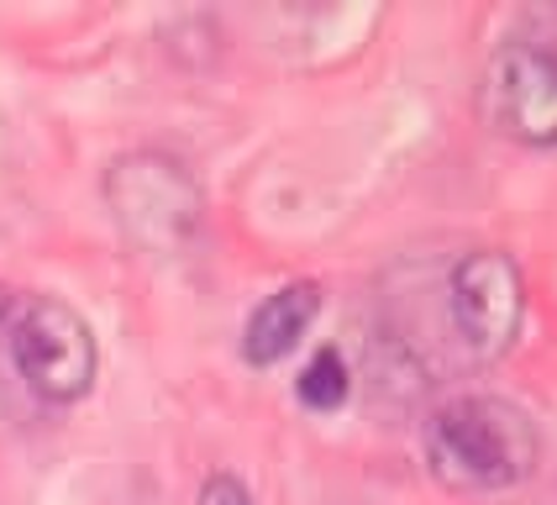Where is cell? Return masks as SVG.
<instances>
[{
  "mask_svg": "<svg viewBox=\"0 0 557 505\" xmlns=\"http://www.w3.org/2000/svg\"><path fill=\"white\" fill-rule=\"evenodd\" d=\"M421 453L442 490L458 495H499L536 473L542 438L536 421L516 401L499 395H453L421 427Z\"/></svg>",
  "mask_w": 557,
  "mask_h": 505,
  "instance_id": "6da1fadb",
  "label": "cell"
},
{
  "mask_svg": "<svg viewBox=\"0 0 557 505\" xmlns=\"http://www.w3.org/2000/svg\"><path fill=\"white\" fill-rule=\"evenodd\" d=\"M0 343L11 353V369L27 379V390L48 406H74L85 401L100 369L90 321L63 306L53 295H16L5 311Z\"/></svg>",
  "mask_w": 557,
  "mask_h": 505,
  "instance_id": "7a4b0ae2",
  "label": "cell"
},
{
  "mask_svg": "<svg viewBox=\"0 0 557 505\" xmlns=\"http://www.w3.org/2000/svg\"><path fill=\"white\" fill-rule=\"evenodd\" d=\"M106 206L143 253H180L206 217V195L195 174L180 158L153 148L126 153L106 169Z\"/></svg>",
  "mask_w": 557,
  "mask_h": 505,
  "instance_id": "3957f363",
  "label": "cell"
},
{
  "mask_svg": "<svg viewBox=\"0 0 557 505\" xmlns=\"http://www.w3.org/2000/svg\"><path fill=\"white\" fill-rule=\"evenodd\" d=\"M479 106L499 137L557 148V37H510L484 69Z\"/></svg>",
  "mask_w": 557,
  "mask_h": 505,
  "instance_id": "277c9868",
  "label": "cell"
},
{
  "mask_svg": "<svg viewBox=\"0 0 557 505\" xmlns=\"http://www.w3.org/2000/svg\"><path fill=\"white\" fill-rule=\"evenodd\" d=\"M447 311L473 358H499L527 321V280L516 258L499 248L463 253L447 274Z\"/></svg>",
  "mask_w": 557,
  "mask_h": 505,
  "instance_id": "5b68a950",
  "label": "cell"
},
{
  "mask_svg": "<svg viewBox=\"0 0 557 505\" xmlns=\"http://www.w3.org/2000/svg\"><path fill=\"white\" fill-rule=\"evenodd\" d=\"M321 316V284L315 280H295L274 290L269 300H258V311L243 327V358L252 369H269L284 353H295L300 337L310 332V321Z\"/></svg>",
  "mask_w": 557,
  "mask_h": 505,
  "instance_id": "8992f818",
  "label": "cell"
},
{
  "mask_svg": "<svg viewBox=\"0 0 557 505\" xmlns=\"http://www.w3.org/2000/svg\"><path fill=\"white\" fill-rule=\"evenodd\" d=\"M347 395H352V369H347V358H342L337 347H315L306 358V369L295 374V401L306 410H337L347 406Z\"/></svg>",
  "mask_w": 557,
  "mask_h": 505,
  "instance_id": "52a82bcc",
  "label": "cell"
},
{
  "mask_svg": "<svg viewBox=\"0 0 557 505\" xmlns=\"http://www.w3.org/2000/svg\"><path fill=\"white\" fill-rule=\"evenodd\" d=\"M200 505H252V495L237 473H211V479L200 484Z\"/></svg>",
  "mask_w": 557,
  "mask_h": 505,
  "instance_id": "ba28073f",
  "label": "cell"
}]
</instances>
